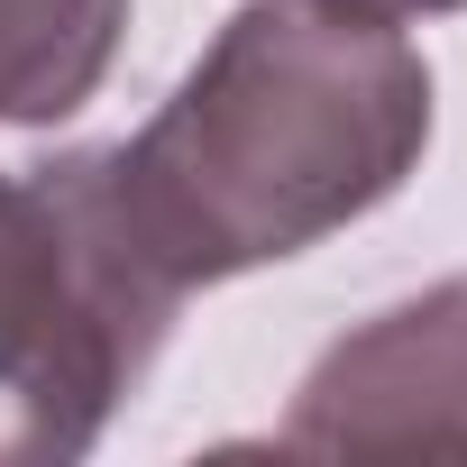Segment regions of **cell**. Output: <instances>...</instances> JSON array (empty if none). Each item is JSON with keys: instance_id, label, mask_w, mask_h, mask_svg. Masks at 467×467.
<instances>
[{"instance_id": "7a4b0ae2", "label": "cell", "mask_w": 467, "mask_h": 467, "mask_svg": "<svg viewBox=\"0 0 467 467\" xmlns=\"http://www.w3.org/2000/svg\"><path fill=\"white\" fill-rule=\"evenodd\" d=\"M101 183V147L0 165V467L83 458L174 330Z\"/></svg>"}, {"instance_id": "6da1fadb", "label": "cell", "mask_w": 467, "mask_h": 467, "mask_svg": "<svg viewBox=\"0 0 467 467\" xmlns=\"http://www.w3.org/2000/svg\"><path fill=\"white\" fill-rule=\"evenodd\" d=\"M421 147L431 65L394 19L248 0L156 101V119L101 147V183L147 275L183 303L367 220L403 192Z\"/></svg>"}, {"instance_id": "3957f363", "label": "cell", "mask_w": 467, "mask_h": 467, "mask_svg": "<svg viewBox=\"0 0 467 467\" xmlns=\"http://www.w3.org/2000/svg\"><path fill=\"white\" fill-rule=\"evenodd\" d=\"M303 458H467V285H431L348 330L294 394Z\"/></svg>"}, {"instance_id": "277c9868", "label": "cell", "mask_w": 467, "mask_h": 467, "mask_svg": "<svg viewBox=\"0 0 467 467\" xmlns=\"http://www.w3.org/2000/svg\"><path fill=\"white\" fill-rule=\"evenodd\" d=\"M129 37V0H0V129L74 119Z\"/></svg>"}, {"instance_id": "5b68a950", "label": "cell", "mask_w": 467, "mask_h": 467, "mask_svg": "<svg viewBox=\"0 0 467 467\" xmlns=\"http://www.w3.org/2000/svg\"><path fill=\"white\" fill-rule=\"evenodd\" d=\"M330 10H358V19H394V28H412V19H440V10H467V0H330Z\"/></svg>"}]
</instances>
